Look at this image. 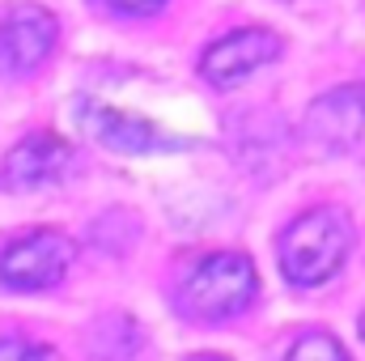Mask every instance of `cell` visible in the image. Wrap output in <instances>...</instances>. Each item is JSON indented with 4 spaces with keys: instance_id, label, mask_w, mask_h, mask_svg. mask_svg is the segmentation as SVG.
<instances>
[{
    "instance_id": "cell-12",
    "label": "cell",
    "mask_w": 365,
    "mask_h": 361,
    "mask_svg": "<svg viewBox=\"0 0 365 361\" xmlns=\"http://www.w3.org/2000/svg\"><path fill=\"white\" fill-rule=\"evenodd\" d=\"M191 361H225V357H191Z\"/></svg>"
},
{
    "instance_id": "cell-4",
    "label": "cell",
    "mask_w": 365,
    "mask_h": 361,
    "mask_svg": "<svg viewBox=\"0 0 365 361\" xmlns=\"http://www.w3.org/2000/svg\"><path fill=\"white\" fill-rule=\"evenodd\" d=\"M302 136L319 153H349L365 136V86H340L310 102Z\"/></svg>"
},
{
    "instance_id": "cell-3",
    "label": "cell",
    "mask_w": 365,
    "mask_h": 361,
    "mask_svg": "<svg viewBox=\"0 0 365 361\" xmlns=\"http://www.w3.org/2000/svg\"><path fill=\"white\" fill-rule=\"evenodd\" d=\"M68 264H73V238H64L60 230H34V234H21L4 247L0 280L9 289L34 293V289L60 285Z\"/></svg>"
},
{
    "instance_id": "cell-1",
    "label": "cell",
    "mask_w": 365,
    "mask_h": 361,
    "mask_svg": "<svg viewBox=\"0 0 365 361\" xmlns=\"http://www.w3.org/2000/svg\"><path fill=\"white\" fill-rule=\"evenodd\" d=\"M349 243H353V230L340 208H310L280 234V268L302 289L323 285L344 264Z\"/></svg>"
},
{
    "instance_id": "cell-5",
    "label": "cell",
    "mask_w": 365,
    "mask_h": 361,
    "mask_svg": "<svg viewBox=\"0 0 365 361\" xmlns=\"http://www.w3.org/2000/svg\"><path fill=\"white\" fill-rule=\"evenodd\" d=\"M56 34H60V26L47 9H38V4L9 9L0 21V73H9V77L34 73L51 56Z\"/></svg>"
},
{
    "instance_id": "cell-10",
    "label": "cell",
    "mask_w": 365,
    "mask_h": 361,
    "mask_svg": "<svg viewBox=\"0 0 365 361\" xmlns=\"http://www.w3.org/2000/svg\"><path fill=\"white\" fill-rule=\"evenodd\" d=\"M0 361H56V349L21 340V336H4L0 340Z\"/></svg>"
},
{
    "instance_id": "cell-7",
    "label": "cell",
    "mask_w": 365,
    "mask_h": 361,
    "mask_svg": "<svg viewBox=\"0 0 365 361\" xmlns=\"http://www.w3.org/2000/svg\"><path fill=\"white\" fill-rule=\"evenodd\" d=\"M86 123L90 132L115 153H170V149H187L191 141L162 132L158 123L140 119V115H128V111H115V106H86Z\"/></svg>"
},
{
    "instance_id": "cell-13",
    "label": "cell",
    "mask_w": 365,
    "mask_h": 361,
    "mask_svg": "<svg viewBox=\"0 0 365 361\" xmlns=\"http://www.w3.org/2000/svg\"><path fill=\"white\" fill-rule=\"evenodd\" d=\"M361 336H365V315H361Z\"/></svg>"
},
{
    "instance_id": "cell-6",
    "label": "cell",
    "mask_w": 365,
    "mask_h": 361,
    "mask_svg": "<svg viewBox=\"0 0 365 361\" xmlns=\"http://www.w3.org/2000/svg\"><path fill=\"white\" fill-rule=\"evenodd\" d=\"M280 56V39L272 30H234L225 39H217L204 60H200V73L212 81V86H238L247 81L251 73H259L264 64H272Z\"/></svg>"
},
{
    "instance_id": "cell-11",
    "label": "cell",
    "mask_w": 365,
    "mask_h": 361,
    "mask_svg": "<svg viewBox=\"0 0 365 361\" xmlns=\"http://www.w3.org/2000/svg\"><path fill=\"white\" fill-rule=\"evenodd\" d=\"M106 9H115V13H123V17H149V13H158L166 0H102Z\"/></svg>"
},
{
    "instance_id": "cell-2",
    "label": "cell",
    "mask_w": 365,
    "mask_h": 361,
    "mask_svg": "<svg viewBox=\"0 0 365 361\" xmlns=\"http://www.w3.org/2000/svg\"><path fill=\"white\" fill-rule=\"evenodd\" d=\"M255 268L247 255H234V251H221V255H208L200 260L195 268L182 276V310L195 315V319H234L242 315L251 302H255Z\"/></svg>"
},
{
    "instance_id": "cell-8",
    "label": "cell",
    "mask_w": 365,
    "mask_h": 361,
    "mask_svg": "<svg viewBox=\"0 0 365 361\" xmlns=\"http://www.w3.org/2000/svg\"><path fill=\"white\" fill-rule=\"evenodd\" d=\"M68 145L56 132H30L21 145L9 149L4 166H0V191H30L43 183H56L68 166Z\"/></svg>"
},
{
    "instance_id": "cell-9",
    "label": "cell",
    "mask_w": 365,
    "mask_h": 361,
    "mask_svg": "<svg viewBox=\"0 0 365 361\" xmlns=\"http://www.w3.org/2000/svg\"><path fill=\"white\" fill-rule=\"evenodd\" d=\"M284 361H349V357H344V349H340L331 336H323V332H306V336L289 349V357Z\"/></svg>"
}]
</instances>
